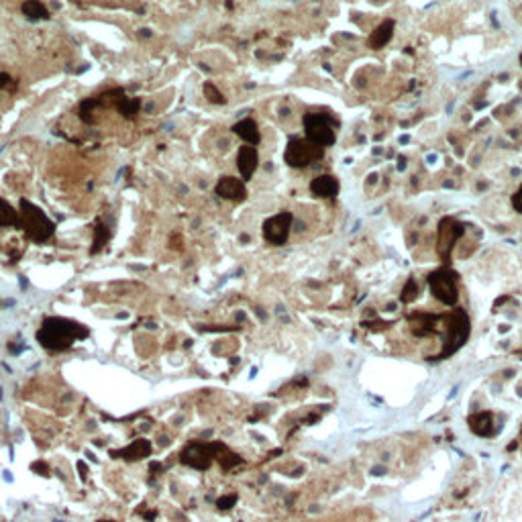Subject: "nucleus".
Wrapping results in <instances>:
<instances>
[{
  "label": "nucleus",
  "mask_w": 522,
  "mask_h": 522,
  "mask_svg": "<svg viewBox=\"0 0 522 522\" xmlns=\"http://www.w3.org/2000/svg\"><path fill=\"white\" fill-rule=\"evenodd\" d=\"M114 109L120 112L125 118H135V114L141 109V100H139V98H127V96H123V98L116 102Z\"/></svg>",
  "instance_id": "6ab92c4d"
},
{
  "label": "nucleus",
  "mask_w": 522,
  "mask_h": 522,
  "mask_svg": "<svg viewBox=\"0 0 522 522\" xmlns=\"http://www.w3.org/2000/svg\"><path fill=\"white\" fill-rule=\"evenodd\" d=\"M469 426L476 435L480 437H489L494 433V416L489 412H480L469 418Z\"/></svg>",
  "instance_id": "2eb2a0df"
},
{
  "label": "nucleus",
  "mask_w": 522,
  "mask_h": 522,
  "mask_svg": "<svg viewBox=\"0 0 522 522\" xmlns=\"http://www.w3.org/2000/svg\"><path fill=\"white\" fill-rule=\"evenodd\" d=\"M112 457L116 459H127V461H137V459H145L151 455V443L147 439H137L133 441L127 449L120 451H111Z\"/></svg>",
  "instance_id": "f8f14e48"
},
{
  "label": "nucleus",
  "mask_w": 522,
  "mask_h": 522,
  "mask_svg": "<svg viewBox=\"0 0 522 522\" xmlns=\"http://www.w3.org/2000/svg\"><path fill=\"white\" fill-rule=\"evenodd\" d=\"M394 35V21H384L375 31L372 33V37H370V45H372L373 49H379V47H384V45H388L390 43V39Z\"/></svg>",
  "instance_id": "dca6fc26"
},
{
  "label": "nucleus",
  "mask_w": 522,
  "mask_h": 522,
  "mask_svg": "<svg viewBox=\"0 0 522 522\" xmlns=\"http://www.w3.org/2000/svg\"><path fill=\"white\" fill-rule=\"evenodd\" d=\"M292 223H294V217L292 213L284 210V213H278L273 217H269L265 223H263V239L269 243V245H286L288 237H290V228H292Z\"/></svg>",
  "instance_id": "0eeeda50"
},
{
  "label": "nucleus",
  "mask_w": 522,
  "mask_h": 522,
  "mask_svg": "<svg viewBox=\"0 0 522 522\" xmlns=\"http://www.w3.org/2000/svg\"><path fill=\"white\" fill-rule=\"evenodd\" d=\"M109 239H111V231H109V226L102 223V221H96V224H94V241H92V249H90V253H92V255H96L100 249H105V245L109 243Z\"/></svg>",
  "instance_id": "f3484780"
},
{
  "label": "nucleus",
  "mask_w": 522,
  "mask_h": 522,
  "mask_svg": "<svg viewBox=\"0 0 522 522\" xmlns=\"http://www.w3.org/2000/svg\"><path fill=\"white\" fill-rule=\"evenodd\" d=\"M463 233H465L463 223L455 221L453 217H447V219H443V221L439 223V241H437V249H439V255H441L443 260H449V255H451V251H453L457 239H461Z\"/></svg>",
  "instance_id": "1a4fd4ad"
},
{
  "label": "nucleus",
  "mask_w": 522,
  "mask_h": 522,
  "mask_svg": "<svg viewBox=\"0 0 522 522\" xmlns=\"http://www.w3.org/2000/svg\"><path fill=\"white\" fill-rule=\"evenodd\" d=\"M416 298H418V286H416V282H414V280H408V282H406V286L402 288L400 300H402L404 304H411V302H414Z\"/></svg>",
  "instance_id": "5701e85b"
},
{
  "label": "nucleus",
  "mask_w": 522,
  "mask_h": 522,
  "mask_svg": "<svg viewBox=\"0 0 522 522\" xmlns=\"http://www.w3.org/2000/svg\"><path fill=\"white\" fill-rule=\"evenodd\" d=\"M21 10H23V15H25L29 21H45V19H49V12H47L45 4H41L37 0L25 2V4L21 6Z\"/></svg>",
  "instance_id": "a211bd4d"
},
{
  "label": "nucleus",
  "mask_w": 522,
  "mask_h": 522,
  "mask_svg": "<svg viewBox=\"0 0 522 522\" xmlns=\"http://www.w3.org/2000/svg\"><path fill=\"white\" fill-rule=\"evenodd\" d=\"M219 461H221V467H223V469H226V471H228V469H231V467H235V465H237V463H241V461H243V459H241V457H239V455H235V453H231V451H228V447H226V445H224L223 451H221V453H219Z\"/></svg>",
  "instance_id": "412c9836"
},
{
  "label": "nucleus",
  "mask_w": 522,
  "mask_h": 522,
  "mask_svg": "<svg viewBox=\"0 0 522 522\" xmlns=\"http://www.w3.org/2000/svg\"><path fill=\"white\" fill-rule=\"evenodd\" d=\"M10 84H12V78L8 74H4V72H0V90L8 88Z\"/></svg>",
  "instance_id": "a878e982"
},
{
  "label": "nucleus",
  "mask_w": 522,
  "mask_h": 522,
  "mask_svg": "<svg viewBox=\"0 0 522 522\" xmlns=\"http://www.w3.org/2000/svg\"><path fill=\"white\" fill-rule=\"evenodd\" d=\"M223 443H202V441H196V443H190L182 455H180V461L188 465V467H194V469H208L213 459L219 457V453L223 451Z\"/></svg>",
  "instance_id": "423d86ee"
},
{
  "label": "nucleus",
  "mask_w": 522,
  "mask_h": 522,
  "mask_svg": "<svg viewBox=\"0 0 522 522\" xmlns=\"http://www.w3.org/2000/svg\"><path fill=\"white\" fill-rule=\"evenodd\" d=\"M215 194L219 198L231 200V202H243L247 200V188L243 184V180H237L233 176H223L217 186H215Z\"/></svg>",
  "instance_id": "9d476101"
},
{
  "label": "nucleus",
  "mask_w": 522,
  "mask_h": 522,
  "mask_svg": "<svg viewBox=\"0 0 522 522\" xmlns=\"http://www.w3.org/2000/svg\"><path fill=\"white\" fill-rule=\"evenodd\" d=\"M469 336V318H467V314L465 312H461V310H457V312H453L451 316L447 318V351L443 353V355H451L453 351H457L463 343H465V339Z\"/></svg>",
  "instance_id": "6e6552de"
},
{
  "label": "nucleus",
  "mask_w": 522,
  "mask_h": 522,
  "mask_svg": "<svg viewBox=\"0 0 522 522\" xmlns=\"http://www.w3.org/2000/svg\"><path fill=\"white\" fill-rule=\"evenodd\" d=\"M304 131H306V139L323 150L333 145L336 139L333 118L321 112H308L304 116Z\"/></svg>",
  "instance_id": "7ed1b4c3"
},
{
  "label": "nucleus",
  "mask_w": 522,
  "mask_h": 522,
  "mask_svg": "<svg viewBox=\"0 0 522 522\" xmlns=\"http://www.w3.org/2000/svg\"><path fill=\"white\" fill-rule=\"evenodd\" d=\"M98 522H112V521H98Z\"/></svg>",
  "instance_id": "cd10ccee"
},
{
  "label": "nucleus",
  "mask_w": 522,
  "mask_h": 522,
  "mask_svg": "<svg viewBox=\"0 0 522 522\" xmlns=\"http://www.w3.org/2000/svg\"><path fill=\"white\" fill-rule=\"evenodd\" d=\"M0 226H17L19 228V213L6 200H0Z\"/></svg>",
  "instance_id": "aec40b11"
},
{
  "label": "nucleus",
  "mask_w": 522,
  "mask_h": 522,
  "mask_svg": "<svg viewBox=\"0 0 522 522\" xmlns=\"http://www.w3.org/2000/svg\"><path fill=\"white\" fill-rule=\"evenodd\" d=\"M323 155H325V150H323V147L314 145V143L308 141V139H298V137H294V139L288 141V147L284 151V161H286L290 168H306V165H310V163L323 159Z\"/></svg>",
  "instance_id": "20e7f679"
},
{
  "label": "nucleus",
  "mask_w": 522,
  "mask_h": 522,
  "mask_svg": "<svg viewBox=\"0 0 522 522\" xmlns=\"http://www.w3.org/2000/svg\"><path fill=\"white\" fill-rule=\"evenodd\" d=\"M258 163H260V155H258V150L251 147V145H243L239 153H237V168H239V174L243 180H249L253 176V172L258 170Z\"/></svg>",
  "instance_id": "9b49d317"
},
{
  "label": "nucleus",
  "mask_w": 522,
  "mask_h": 522,
  "mask_svg": "<svg viewBox=\"0 0 522 522\" xmlns=\"http://www.w3.org/2000/svg\"><path fill=\"white\" fill-rule=\"evenodd\" d=\"M233 133H235L237 137H241V139H243L247 145H251V147L260 145V127H258V123H255L253 118H243V120H239V123L233 127Z\"/></svg>",
  "instance_id": "ddd939ff"
},
{
  "label": "nucleus",
  "mask_w": 522,
  "mask_h": 522,
  "mask_svg": "<svg viewBox=\"0 0 522 522\" xmlns=\"http://www.w3.org/2000/svg\"><path fill=\"white\" fill-rule=\"evenodd\" d=\"M204 96H206L213 105H224V102H226L223 92L217 90V86H215L213 82H206V84H204Z\"/></svg>",
  "instance_id": "4be33fe9"
},
{
  "label": "nucleus",
  "mask_w": 522,
  "mask_h": 522,
  "mask_svg": "<svg viewBox=\"0 0 522 522\" xmlns=\"http://www.w3.org/2000/svg\"><path fill=\"white\" fill-rule=\"evenodd\" d=\"M429 288H431L433 296L441 300L443 304H447V306L457 304V298H459L457 273L451 271L449 267H441V269H437V271H433L429 276Z\"/></svg>",
  "instance_id": "39448f33"
},
{
  "label": "nucleus",
  "mask_w": 522,
  "mask_h": 522,
  "mask_svg": "<svg viewBox=\"0 0 522 522\" xmlns=\"http://www.w3.org/2000/svg\"><path fill=\"white\" fill-rule=\"evenodd\" d=\"M33 469H39V471L47 474V465L45 463H33Z\"/></svg>",
  "instance_id": "bb28decb"
},
{
  "label": "nucleus",
  "mask_w": 522,
  "mask_h": 522,
  "mask_svg": "<svg viewBox=\"0 0 522 522\" xmlns=\"http://www.w3.org/2000/svg\"><path fill=\"white\" fill-rule=\"evenodd\" d=\"M237 504V496L235 494H231V496H223V498H219V502H217V506H219V510H228L231 506H235Z\"/></svg>",
  "instance_id": "b1692460"
},
{
  "label": "nucleus",
  "mask_w": 522,
  "mask_h": 522,
  "mask_svg": "<svg viewBox=\"0 0 522 522\" xmlns=\"http://www.w3.org/2000/svg\"><path fill=\"white\" fill-rule=\"evenodd\" d=\"M310 192L316 198H335L339 194V180L335 176H318L310 182Z\"/></svg>",
  "instance_id": "4468645a"
},
{
  "label": "nucleus",
  "mask_w": 522,
  "mask_h": 522,
  "mask_svg": "<svg viewBox=\"0 0 522 522\" xmlns=\"http://www.w3.org/2000/svg\"><path fill=\"white\" fill-rule=\"evenodd\" d=\"M19 228H23L25 235L35 243H45L55 235L53 221L29 200H21L19 204Z\"/></svg>",
  "instance_id": "f03ea898"
},
{
  "label": "nucleus",
  "mask_w": 522,
  "mask_h": 522,
  "mask_svg": "<svg viewBox=\"0 0 522 522\" xmlns=\"http://www.w3.org/2000/svg\"><path fill=\"white\" fill-rule=\"evenodd\" d=\"M512 206L516 213H522V186L516 190V194L512 196Z\"/></svg>",
  "instance_id": "393cba45"
},
{
  "label": "nucleus",
  "mask_w": 522,
  "mask_h": 522,
  "mask_svg": "<svg viewBox=\"0 0 522 522\" xmlns=\"http://www.w3.org/2000/svg\"><path fill=\"white\" fill-rule=\"evenodd\" d=\"M90 331L70 318L49 316L41 323L37 331V341L47 351H68L74 343L86 339Z\"/></svg>",
  "instance_id": "f257e3e1"
}]
</instances>
